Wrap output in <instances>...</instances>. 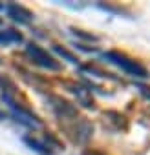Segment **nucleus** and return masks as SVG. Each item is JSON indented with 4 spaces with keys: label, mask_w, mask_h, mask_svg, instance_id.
<instances>
[{
    "label": "nucleus",
    "mask_w": 150,
    "mask_h": 155,
    "mask_svg": "<svg viewBox=\"0 0 150 155\" xmlns=\"http://www.w3.org/2000/svg\"><path fill=\"white\" fill-rule=\"evenodd\" d=\"M73 139L77 140V142H86L90 137H92V133H94V126L88 122V120H84V119H81L79 120V124L73 128Z\"/></svg>",
    "instance_id": "39448f33"
},
{
    "label": "nucleus",
    "mask_w": 150,
    "mask_h": 155,
    "mask_svg": "<svg viewBox=\"0 0 150 155\" xmlns=\"http://www.w3.org/2000/svg\"><path fill=\"white\" fill-rule=\"evenodd\" d=\"M49 106L59 119H77V108L70 104L68 101H64L62 97L49 95Z\"/></svg>",
    "instance_id": "7ed1b4c3"
},
{
    "label": "nucleus",
    "mask_w": 150,
    "mask_h": 155,
    "mask_svg": "<svg viewBox=\"0 0 150 155\" xmlns=\"http://www.w3.org/2000/svg\"><path fill=\"white\" fill-rule=\"evenodd\" d=\"M11 42H24V35L20 31L15 29H6V31H0V44H11Z\"/></svg>",
    "instance_id": "423d86ee"
},
{
    "label": "nucleus",
    "mask_w": 150,
    "mask_h": 155,
    "mask_svg": "<svg viewBox=\"0 0 150 155\" xmlns=\"http://www.w3.org/2000/svg\"><path fill=\"white\" fill-rule=\"evenodd\" d=\"M0 22H2V20H0Z\"/></svg>",
    "instance_id": "2eb2a0df"
},
{
    "label": "nucleus",
    "mask_w": 150,
    "mask_h": 155,
    "mask_svg": "<svg viewBox=\"0 0 150 155\" xmlns=\"http://www.w3.org/2000/svg\"><path fill=\"white\" fill-rule=\"evenodd\" d=\"M86 155H101V153H97V151H86Z\"/></svg>",
    "instance_id": "ddd939ff"
},
{
    "label": "nucleus",
    "mask_w": 150,
    "mask_h": 155,
    "mask_svg": "<svg viewBox=\"0 0 150 155\" xmlns=\"http://www.w3.org/2000/svg\"><path fill=\"white\" fill-rule=\"evenodd\" d=\"M0 88H2V91L6 95H15L17 93V86L11 79H8L6 75H0Z\"/></svg>",
    "instance_id": "6e6552de"
},
{
    "label": "nucleus",
    "mask_w": 150,
    "mask_h": 155,
    "mask_svg": "<svg viewBox=\"0 0 150 155\" xmlns=\"http://www.w3.org/2000/svg\"><path fill=\"white\" fill-rule=\"evenodd\" d=\"M53 51H55L57 55H60L62 58H66L68 62H71V64H77V62H79V58L75 57L71 51H68L64 46H59V44H55V46H53Z\"/></svg>",
    "instance_id": "1a4fd4ad"
},
{
    "label": "nucleus",
    "mask_w": 150,
    "mask_h": 155,
    "mask_svg": "<svg viewBox=\"0 0 150 155\" xmlns=\"http://www.w3.org/2000/svg\"><path fill=\"white\" fill-rule=\"evenodd\" d=\"M6 11H8V15H9L15 22H19V24H29V22L35 18V15H33L28 8H24V6H20V4H9V6L6 8Z\"/></svg>",
    "instance_id": "20e7f679"
},
{
    "label": "nucleus",
    "mask_w": 150,
    "mask_h": 155,
    "mask_svg": "<svg viewBox=\"0 0 150 155\" xmlns=\"http://www.w3.org/2000/svg\"><path fill=\"white\" fill-rule=\"evenodd\" d=\"M104 117H110V120L112 122H115V126H117V130H126V126H128V122H126V117L124 115H121V113H117V111H106L104 113Z\"/></svg>",
    "instance_id": "0eeeda50"
},
{
    "label": "nucleus",
    "mask_w": 150,
    "mask_h": 155,
    "mask_svg": "<svg viewBox=\"0 0 150 155\" xmlns=\"http://www.w3.org/2000/svg\"><path fill=\"white\" fill-rule=\"evenodd\" d=\"M0 62H2V58H0Z\"/></svg>",
    "instance_id": "4468645a"
},
{
    "label": "nucleus",
    "mask_w": 150,
    "mask_h": 155,
    "mask_svg": "<svg viewBox=\"0 0 150 155\" xmlns=\"http://www.w3.org/2000/svg\"><path fill=\"white\" fill-rule=\"evenodd\" d=\"M24 142H26L28 146H31L33 150H37V151H42V153H49V148H48V146L40 144L39 140H35V139H31V137H24Z\"/></svg>",
    "instance_id": "9d476101"
},
{
    "label": "nucleus",
    "mask_w": 150,
    "mask_h": 155,
    "mask_svg": "<svg viewBox=\"0 0 150 155\" xmlns=\"http://www.w3.org/2000/svg\"><path fill=\"white\" fill-rule=\"evenodd\" d=\"M26 53L29 55V58L37 64V66H40V68H44V69H49V71H60L62 69V66L46 51V49H42L39 44H35V42H29L28 46H26Z\"/></svg>",
    "instance_id": "f03ea898"
},
{
    "label": "nucleus",
    "mask_w": 150,
    "mask_h": 155,
    "mask_svg": "<svg viewBox=\"0 0 150 155\" xmlns=\"http://www.w3.org/2000/svg\"><path fill=\"white\" fill-rule=\"evenodd\" d=\"M71 33H73L75 37L84 38V40H99V37H95V35H92V33H84L83 29H77V28H71Z\"/></svg>",
    "instance_id": "9b49d317"
},
{
    "label": "nucleus",
    "mask_w": 150,
    "mask_h": 155,
    "mask_svg": "<svg viewBox=\"0 0 150 155\" xmlns=\"http://www.w3.org/2000/svg\"><path fill=\"white\" fill-rule=\"evenodd\" d=\"M103 58L108 60V62H112L114 66L121 68L126 75L135 77V79H148V75H150L148 69L143 64H139L134 58H128L124 53H119V51H104L103 53Z\"/></svg>",
    "instance_id": "f257e3e1"
},
{
    "label": "nucleus",
    "mask_w": 150,
    "mask_h": 155,
    "mask_svg": "<svg viewBox=\"0 0 150 155\" xmlns=\"http://www.w3.org/2000/svg\"><path fill=\"white\" fill-rule=\"evenodd\" d=\"M137 90L141 91V95H143L145 99L150 101V86H146V84H137Z\"/></svg>",
    "instance_id": "f8f14e48"
}]
</instances>
